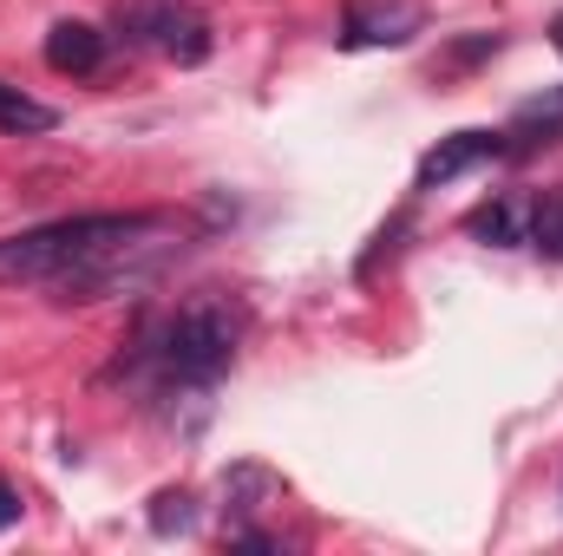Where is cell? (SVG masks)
Masks as SVG:
<instances>
[{
    "instance_id": "cell-1",
    "label": "cell",
    "mask_w": 563,
    "mask_h": 556,
    "mask_svg": "<svg viewBox=\"0 0 563 556\" xmlns=\"http://www.w3.org/2000/svg\"><path fill=\"white\" fill-rule=\"evenodd\" d=\"M170 216L157 210H92V216H59L26 236H0V281H53L79 301L119 288L125 256L164 236Z\"/></svg>"
},
{
    "instance_id": "cell-2",
    "label": "cell",
    "mask_w": 563,
    "mask_h": 556,
    "mask_svg": "<svg viewBox=\"0 0 563 556\" xmlns=\"http://www.w3.org/2000/svg\"><path fill=\"white\" fill-rule=\"evenodd\" d=\"M151 360H157V374L170 387H210V380H223L230 360H236V314L217 308V301H197V308L170 314L164 334H157V347H151Z\"/></svg>"
},
{
    "instance_id": "cell-3",
    "label": "cell",
    "mask_w": 563,
    "mask_h": 556,
    "mask_svg": "<svg viewBox=\"0 0 563 556\" xmlns=\"http://www.w3.org/2000/svg\"><path fill=\"white\" fill-rule=\"evenodd\" d=\"M119 26L132 40L164 46L177 66H203L210 59V20L197 7H170V0H119Z\"/></svg>"
},
{
    "instance_id": "cell-4",
    "label": "cell",
    "mask_w": 563,
    "mask_h": 556,
    "mask_svg": "<svg viewBox=\"0 0 563 556\" xmlns=\"http://www.w3.org/2000/svg\"><path fill=\"white\" fill-rule=\"evenodd\" d=\"M420 26H426L420 0H347L341 46H407Z\"/></svg>"
},
{
    "instance_id": "cell-5",
    "label": "cell",
    "mask_w": 563,
    "mask_h": 556,
    "mask_svg": "<svg viewBox=\"0 0 563 556\" xmlns=\"http://www.w3.org/2000/svg\"><path fill=\"white\" fill-rule=\"evenodd\" d=\"M505 151H511L505 132H452V138H439L420 157L413 190H439V184H452V177H465V170H478V164H492V157H505Z\"/></svg>"
},
{
    "instance_id": "cell-6",
    "label": "cell",
    "mask_w": 563,
    "mask_h": 556,
    "mask_svg": "<svg viewBox=\"0 0 563 556\" xmlns=\"http://www.w3.org/2000/svg\"><path fill=\"white\" fill-rule=\"evenodd\" d=\"M46 66H53V73H73V79L99 73V66H106V33H99L92 20H59V26L46 33Z\"/></svg>"
},
{
    "instance_id": "cell-7",
    "label": "cell",
    "mask_w": 563,
    "mask_h": 556,
    "mask_svg": "<svg viewBox=\"0 0 563 556\" xmlns=\"http://www.w3.org/2000/svg\"><path fill=\"white\" fill-rule=\"evenodd\" d=\"M465 230L478 236V243H492V249H511V243H525V203L518 197H492V203H478L472 216H465Z\"/></svg>"
},
{
    "instance_id": "cell-8",
    "label": "cell",
    "mask_w": 563,
    "mask_h": 556,
    "mask_svg": "<svg viewBox=\"0 0 563 556\" xmlns=\"http://www.w3.org/2000/svg\"><path fill=\"white\" fill-rule=\"evenodd\" d=\"M53 125H59L53 105H40V99H26L20 86L0 79V132H7V138H40V132H53Z\"/></svg>"
},
{
    "instance_id": "cell-9",
    "label": "cell",
    "mask_w": 563,
    "mask_h": 556,
    "mask_svg": "<svg viewBox=\"0 0 563 556\" xmlns=\"http://www.w3.org/2000/svg\"><path fill=\"white\" fill-rule=\"evenodd\" d=\"M505 138H525V144H551L563 138V92H551V99H531V105H518V119H511V132Z\"/></svg>"
},
{
    "instance_id": "cell-10",
    "label": "cell",
    "mask_w": 563,
    "mask_h": 556,
    "mask_svg": "<svg viewBox=\"0 0 563 556\" xmlns=\"http://www.w3.org/2000/svg\"><path fill=\"white\" fill-rule=\"evenodd\" d=\"M525 243H531L538 256L563 263V190H551V197L531 203V230H525Z\"/></svg>"
},
{
    "instance_id": "cell-11",
    "label": "cell",
    "mask_w": 563,
    "mask_h": 556,
    "mask_svg": "<svg viewBox=\"0 0 563 556\" xmlns=\"http://www.w3.org/2000/svg\"><path fill=\"white\" fill-rule=\"evenodd\" d=\"M151 504H157V511H151V531H157V537H170V531H190V518H197V511H190V504H197L190 491H157Z\"/></svg>"
},
{
    "instance_id": "cell-12",
    "label": "cell",
    "mask_w": 563,
    "mask_h": 556,
    "mask_svg": "<svg viewBox=\"0 0 563 556\" xmlns=\"http://www.w3.org/2000/svg\"><path fill=\"white\" fill-rule=\"evenodd\" d=\"M20 524V491H13V478H0V531H13Z\"/></svg>"
},
{
    "instance_id": "cell-13",
    "label": "cell",
    "mask_w": 563,
    "mask_h": 556,
    "mask_svg": "<svg viewBox=\"0 0 563 556\" xmlns=\"http://www.w3.org/2000/svg\"><path fill=\"white\" fill-rule=\"evenodd\" d=\"M551 46H558V53H563V13H558V26H551Z\"/></svg>"
}]
</instances>
